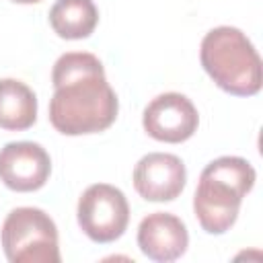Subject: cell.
Returning <instances> with one entry per match:
<instances>
[{
	"mask_svg": "<svg viewBox=\"0 0 263 263\" xmlns=\"http://www.w3.org/2000/svg\"><path fill=\"white\" fill-rule=\"evenodd\" d=\"M51 82L49 121L60 134H97L115 121L119 101L97 55L86 51L60 55L53 64Z\"/></svg>",
	"mask_w": 263,
	"mask_h": 263,
	"instance_id": "cell-1",
	"label": "cell"
},
{
	"mask_svg": "<svg viewBox=\"0 0 263 263\" xmlns=\"http://www.w3.org/2000/svg\"><path fill=\"white\" fill-rule=\"evenodd\" d=\"M257 173L240 156H220L199 175L193 195V212L210 234H224L238 218L242 197L253 189Z\"/></svg>",
	"mask_w": 263,
	"mask_h": 263,
	"instance_id": "cell-2",
	"label": "cell"
},
{
	"mask_svg": "<svg viewBox=\"0 0 263 263\" xmlns=\"http://www.w3.org/2000/svg\"><path fill=\"white\" fill-rule=\"evenodd\" d=\"M199 60L222 90L236 97H253L261 90V58L240 29L216 27L205 33Z\"/></svg>",
	"mask_w": 263,
	"mask_h": 263,
	"instance_id": "cell-3",
	"label": "cell"
},
{
	"mask_svg": "<svg viewBox=\"0 0 263 263\" xmlns=\"http://www.w3.org/2000/svg\"><path fill=\"white\" fill-rule=\"evenodd\" d=\"M2 249L12 263H60L55 222L39 208L12 210L0 232Z\"/></svg>",
	"mask_w": 263,
	"mask_h": 263,
	"instance_id": "cell-4",
	"label": "cell"
},
{
	"mask_svg": "<svg viewBox=\"0 0 263 263\" xmlns=\"http://www.w3.org/2000/svg\"><path fill=\"white\" fill-rule=\"evenodd\" d=\"M78 224L95 242L117 240L129 222V205L121 189L109 183H95L78 199Z\"/></svg>",
	"mask_w": 263,
	"mask_h": 263,
	"instance_id": "cell-5",
	"label": "cell"
},
{
	"mask_svg": "<svg viewBox=\"0 0 263 263\" xmlns=\"http://www.w3.org/2000/svg\"><path fill=\"white\" fill-rule=\"evenodd\" d=\"M142 125L150 138L158 142L179 144L195 134L199 115L195 105L185 95L164 92L148 103V107L144 109Z\"/></svg>",
	"mask_w": 263,
	"mask_h": 263,
	"instance_id": "cell-6",
	"label": "cell"
},
{
	"mask_svg": "<svg viewBox=\"0 0 263 263\" xmlns=\"http://www.w3.org/2000/svg\"><path fill=\"white\" fill-rule=\"evenodd\" d=\"M51 173V158L41 144L10 142L0 150V181L21 193L41 189Z\"/></svg>",
	"mask_w": 263,
	"mask_h": 263,
	"instance_id": "cell-7",
	"label": "cell"
},
{
	"mask_svg": "<svg viewBox=\"0 0 263 263\" xmlns=\"http://www.w3.org/2000/svg\"><path fill=\"white\" fill-rule=\"evenodd\" d=\"M187 171L179 156L150 152L134 168V187L148 201H173L185 189Z\"/></svg>",
	"mask_w": 263,
	"mask_h": 263,
	"instance_id": "cell-8",
	"label": "cell"
},
{
	"mask_svg": "<svg viewBox=\"0 0 263 263\" xmlns=\"http://www.w3.org/2000/svg\"><path fill=\"white\" fill-rule=\"evenodd\" d=\"M189 245L187 226L181 218L168 212L148 214L138 228V247L152 261H175L179 259Z\"/></svg>",
	"mask_w": 263,
	"mask_h": 263,
	"instance_id": "cell-9",
	"label": "cell"
},
{
	"mask_svg": "<svg viewBox=\"0 0 263 263\" xmlns=\"http://www.w3.org/2000/svg\"><path fill=\"white\" fill-rule=\"evenodd\" d=\"M37 119V97L21 80H0V127L8 132L29 129Z\"/></svg>",
	"mask_w": 263,
	"mask_h": 263,
	"instance_id": "cell-10",
	"label": "cell"
},
{
	"mask_svg": "<svg viewBox=\"0 0 263 263\" xmlns=\"http://www.w3.org/2000/svg\"><path fill=\"white\" fill-rule=\"evenodd\" d=\"M99 23L92 0H58L49 10V25L62 39H84Z\"/></svg>",
	"mask_w": 263,
	"mask_h": 263,
	"instance_id": "cell-11",
	"label": "cell"
},
{
	"mask_svg": "<svg viewBox=\"0 0 263 263\" xmlns=\"http://www.w3.org/2000/svg\"><path fill=\"white\" fill-rule=\"evenodd\" d=\"M12 2H18V4H35V2H41V0H12Z\"/></svg>",
	"mask_w": 263,
	"mask_h": 263,
	"instance_id": "cell-12",
	"label": "cell"
}]
</instances>
